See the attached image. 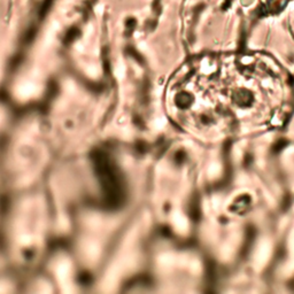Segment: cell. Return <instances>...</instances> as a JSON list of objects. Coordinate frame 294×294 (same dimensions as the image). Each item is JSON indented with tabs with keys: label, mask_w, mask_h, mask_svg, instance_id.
Instances as JSON below:
<instances>
[{
	"label": "cell",
	"mask_w": 294,
	"mask_h": 294,
	"mask_svg": "<svg viewBox=\"0 0 294 294\" xmlns=\"http://www.w3.org/2000/svg\"><path fill=\"white\" fill-rule=\"evenodd\" d=\"M249 201H250V198L248 195H243L240 197L239 199L236 201L234 206L232 207V210H236V213H239L241 210H245L249 204Z\"/></svg>",
	"instance_id": "obj_2"
},
{
	"label": "cell",
	"mask_w": 294,
	"mask_h": 294,
	"mask_svg": "<svg viewBox=\"0 0 294 294\" xmlns=\"http://www.w3.org/2000/svg\"><path fill=\"white\" fill-rule=\"evenodd\" d=\"M252 161H253L252 156H250V155H246V158H245V165H249L252 163Z\"/></svg>",
	"instance_id": "obj_5"
},
{
	"label": "cell",
	"mask_w": 294,
	"mask_h": 294,
	"mask_svg": "<svg viewBox=\"0 0 294 294\" xmlns=\"http://www.w3.org/2000/svg\"><path fill=\"white\" fill-rule=\"evenodd\" d=\"M289 204H291V199H289V197L287 195L286 199H284V202H283V209L286 210L289 207Z\"/></svg>",
	"instance_id": "obj_4"
},
{
	"label": "cell",
	"mask_w": 294,
	"mask_h": 294,
	"mask_svg": "<svg viewBox=\"0 0 294 294\" xmlns=\"http://www.w3.org/2000/svg\"><path fill=\"white\" fill-rule=\"evenodd\" d=\"M287 144H289V143H287V140H284V139L277 141V143H276V145L274 146V152H275V153H279L282 150H284V147H286V146H287Z\"/></svg>",
	"instance_id": "obj_3"
},
{
	"label": "cell",
	"mask_w": 294,
	"mask_h": 294,
	"mask_svg": "<svg viewBox=\"0 0 294 294\" xmlns=\"http://www.w3.org/2000/svg\"><path fill=\"white\" fill-rule=\"evenodd\" d=\"M253 95L248 93V92H238L237 95L234 97V101L236 104L241 107V108H247L253 104Z\"/></svg>",
	"instance_id": "obj_1"
}]
</instances>
